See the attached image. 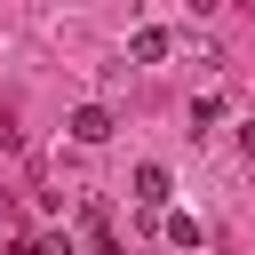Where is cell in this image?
<instances>
[{"instance_id": "cell-1", "label": "cell", "mask_w": 255, "mask_h": 255, "mask_svg": "<svg viewBox=\"0 0 255 255\" xmlns=\"http://www.w3.org/2000/svg\"><path fill=\"white\" fill-rule=\"evenodd\" d=\"M64 128H72V143H112V128H120V120H112L104 104H80V112H72Z\"/></svg>"}, {"instance_id": "cell-2", "label": "cell", "mask_w": 255, "mask_h": 255, "mask_svg": "<svg viewBox=\"0 0 255 255\" xmlns=\"http://www.w3.org/2000/svg\"><path fill=\"white\" fill-rule=\"evenodd\" d=\"M167 48H175V40H167L159 24H143V32L128 40V56H135V64H167Z\"/></svg>"}, {"instance_id": "cell-3", "label": "cell", "mask_w": 255, "mask_h": 255, "mask_svg": "<svg viewBox=\"0 0 255 255\" xmlns=\"http://www.w3.org/2000/svg\"><path fill=\"white\" fill-rule=\"evenodd\" d=\"M135 207H167V167H135Z\"/></svg>"}, {"instance_id": "cell-4", "label": "cell", "mask_w": 255, "mask_h": 255, "mask_svg": "<svg viewBox=\"0 0 255 255\" xmlns=\"http://www.w3.org/2000/svg\"><path fill=\"white\" fill-rule=\"evenodd\" d=\"M167 239H175V247H199L207 231H199V215H167Z\"/></svg>"}, {"instance_id": "cell-5", "label": "cell", "mask_w": 255, "mask_h": 255, "mask_svg": "<svg viewBox=\"0 0 255 255\" xmlns=\"http://www.w3.org/2000/svg\"><path fill=\"white\" fill-rule=\"evenodd\" d=\"M215 8H223V0H191V16H215Z\"/></svg>"}, {"instance_id": "cell-6", "label": "cell", "mask_w": 255, "mask_h": 255, "mask_svg": "<svg viewBox=\"0 0 255 255\" xmlns=\"http://www.w3.org/2000/svg\"><path fill=\"white\" fill-rule=\"evenodd\" d=\"M247 159H255V128H247Z\"/></svg>"}, {"instance_id": "cell-7", "label": "cell", "mask_w": 255, "mask_h": 255, "mask_svg": "<svg viewBox=\"0 0 255 255\" xmlns=\"http://www.w3.org/2000/svg\"><path fill=\"white\" fill-rule=\"evenodd\" d=\"M247 8H255V0H247Z\"/></svg>"}]
</instances>
